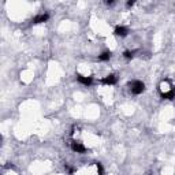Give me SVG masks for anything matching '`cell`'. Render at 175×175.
Listing matches in <instances>:
<instances>
[{
  "label": "cell",
  "mask_w": 175,
  "mask_h": 175,
  "mask_svg": "<svg viewBox=\"0 0 175 175\" xmlns=\"http://www.w3.org/2000/svg\"><path fill=\"white\" fill-rule=\"evenodd\" d=\"M130 89H131V93L133 94H141L142 92L145 90V85L142 84L141 81H133L129 84Z\"/></svg>",
  "instance_id": "obj_1"
},
{
  "label": "cell",
  "mask_w": 175,
  "mask_h": 175,
  "mask_svg": "<svg viewBox=\"0 0 175 175\" xmlns=\"http://www.w3.org/2000/svg\"><path fill=\"white\" fill-rule=\"evenodd\" d=\"M71 149L77 153H85L86 152V148L81 144V142H77V141H73L71 142Z\"/></svg>",
  "instance_id": "obj_2"
},
{
  "label": "cell",
  "mask_w": 175,
  "mask_h": 175,
  "mask_svg": "<svg viewBox=\"0 0 175 175\" xmlns=\"http://www.w3.org/2000/svg\"><path fill=\"white\" fill-rule=\"evenodd\" d=\"M114 33H115V36H118V37H126L127 33H129V29L125 26H116Z\"/></svg>",
  "instance_id": "obj_3"
},
{
  "label": "cell",
  "mask_w": 175,
  "mask_h": 175,
  "mask_svg": "<svg viewBox=\"0 0 175 175\" xmlns=\"http://www.w3.org/2000/svg\"><path fill=\"white\" fill-rule=\"evenodd\" d=\"M116 81H118L116 75L111 74V75H107L106 78L101 79V84H104V85H114V84H116Z\"/></svg>",
  "instance_id": "obj_4"
},
{
  "label": "cell",
  "mask_w": 175,
  "mask_h": 175,
  "mask_svg": "<svg viewBox=\"0 0 175 175\" xmlns=\"http://www.w3.org/2000/svg\"><path fill=\"white\" fill-rule=\"evenodd\" d=\"M77 79L82 85H85V86H89V85H92V82H93V79L90 77H84V75H81V74L77 75Z\"/></svg>",
  "instance_id": "obj_5"
},
{
  "label": "cell",
  "mask_w": 175,
  "mask_h": 175,
  "mask_svg": "<svg viewBox=\"0 0 175 175\" xmlns=\"http://www.w3.org/2000/svg\"><path fill=\"white\" fill-rule=\"evenodd\" d=\"M48 18H49V15L48 14H40V15H37L36 18H33V23H43V22H47L48 21Z\"/></svg>",
  "instance_id": "obj_6"
},
{
  "label": "cell",
  "mask_w": 175,
  "mask_h": 175,
  "mask_svg": "<svg viewBox=\"0 0 175 175\" xmlns=\"http://www.w3.org/2000/svg\"><path fill=\"white\" fill-rule=\"evenodd\" d=\"M161 97L167 98V100H174L175 98V90L174 89H171L170 92H164V93H161Z\"/></svg>",
  "instance_id": "obj_7"
},
{
  "label": "cell",
  "mask_w": 175,
  "mask_h": 175,
  "mask_svg": "<svg viewBox=\"0 0 175 175\" xmlns=\"http://www.w3.org/2000/svg\"><path fill=\"white\" fill-rule=\"evenodd\" d=\"M110 58H111L110 51H106V52H103L101 55H98V60H101V62H107V60H110Z\"/></svg>",
  "instance_id": "obj_8"
},
{
  "label": "cell",
  "mask_w": 175,
  "mask_h": 175,
  "mask_svg": "<svg viewBox=\"0 0 175 175\" xmlns=\"http://www.w3.org/2000/svg\"><path fill=\"white\" fill-rule=\"evenodd\" d=\"M134 51H126V52L125 53H123V56H125V58L126 59H133V58H134Z\"/></svg>",
  "instance_id": "obj_9"
},
{
  "label": "cell",
  "mask_w": 175,
  "mask_h": 175,
  "mask_svg": "<svg viewBox=\"0 0 175 175\" xmlns=\"http://www.w3.org/2000/svg\"><path fill=\"white\" fill-rule=\"evenodd\" d=\"M97 173H98V175H104V170H103V165H101L100 163H97Z\"/></svg>",
  "instance_id": "obj_10"
},
{
  "label": "cell",
  "mask_w": 175,
  "mask_h": 175,
  "mask_svg": "<svg viewBox=\"0 0 175 175\" xmlns=\"http://www.w3.org/2000/svg\"><path fill=\"white\" fill-rule=\"evenodd\" d=\"M134 6V2H127V7H133Z\"/></svg>",
  "instance_id": "obj_11"
}]
</instances>
